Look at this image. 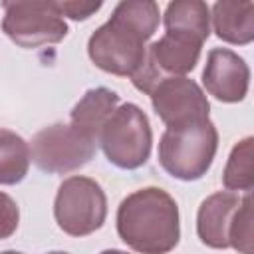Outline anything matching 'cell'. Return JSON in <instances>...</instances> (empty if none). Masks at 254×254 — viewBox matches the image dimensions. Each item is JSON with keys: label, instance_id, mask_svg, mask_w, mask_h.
<instances>
[{"label": "cell", "instance_id": "obj_8", "mask_svg": "<svg viewBox=\"0 0 254 254\" xmlns=\"http://www.w3.org/2000/svg\"><path fill=\"white\" fill-rule=\"evenodd\" d=\"M202 42L181 34L167 32L159 42L149 46L147 62L141 71L131 79L139 91L153 93V89L167 77H183L190 69H194L200 56Z\"/></svg>", "mask_w": 254, "mask_h": 254}, {"label": "cell", "instance_id": "obj_10", "mask_svg": "<svg viewBox=\"0 0 254 254\" xmlns=\"http://www.w3.org/2000/svg\"><path fill=\"white\" fill-rule=\"evenodd\" d=\"M248 81L250 69L238 54L226 48H214L208 52L202 83L210 95L224 103L242 101L248 91Z\"/></svg>", "mask_w": 254, "mask_h": 254}, {"label": "cell", "instance_id": "obj_6", "mask_svg": "<svg viewBox=\"0 0 254 254\" xmlns=\"http://www.w3.org/2000/svg\"><path fill=\"white\" fill-rule=\"evenodd\" d=\"M2 30L20 48L58 44L67 34L58 2H2Z\"/></svg>", "mask_w": 254, "mask_h": 254}, {"label": "cell", "instance_id": "obj_14", "mask_svg": "<svg viewBox=\"0 0 254 254\" xmlns=\"http://www.w3.org/2000/svg\"><path fill=\"white\" fill-rule=\"evenodd\" d=\"M165 28L167 32H181L204 42L210 34V16L208 6L200 0H177L171 2L165 10Z\"/></svg>", "mask_w": 254, "mask_h": 254}, {"label": "cell", "instance_id": "obj_18", "mask_svg": "<svg viewBox=\"0 0 254 254\" xmlns=\"http://www.w3.org/2000/svg\"><path fill=\"white\" fill-rule=\"evenodd\" d=\"M64 16L71 20H85L101 8V2H58Z\"/></svg>", "mask_w": 254, "mask_h": 254}, {"label": "cell", "instance_id": "obj_13", "mask_svg": "<svg viewBox=\"0 0 254 254\" xmlns=\"http://www.w3.org/2000/svg\"><path fill=\"white\" fill-rule=\"evenodd\" d=\"M214 32L228 44L254 42V2L246 0H222L212 6Z\"/></svg>", "mask_w": 254, "mask_h": 254}, {"label": "cell", "instance_id": "obj_15", "mask_svg": "<svg viewBox=\"0 0 254 254\" xmlns=\"http://www.w3.org/2000/svg\"><path fill=\"white\" fill-rule=\"evenodd\" d=\"M222 183L228 190H244L254 200V137L238 141L226 161Z\"/></svg>", "mask_w": 254, "mask_h": 254}, {"label": "cell", "instance_id": "obj_19", "mask_svg": "<svg viewBox=\"0 0 254 254\" xmlns=\"http://www.w3.org/2000/svg\"><path fill=\"white\" fill-rule=\"evenodd\" d=\"M4 200V228H2V236H8L16 226H18V208L12 204L8 194H2Z\"/></svg>", "mask_w": 254, "mask_h": 254}, {"label": "cell", "instance_id": "obj_20", "mask_svg": "<svg viewBox=\"0 0 254 254\" xmlns=\"http://www.w3.org/2000/svg\"><path fill=\"white\" fill-rule=\"evenodd\" d=\"M101 254H127V252H123V250H103Z\"/></svg>", "mask_w": 254, "mask_h": 254}, {"label": "cell", "instance_id": "obj_12", "mask_svg": "<svg viewBox=\"0 0 254 254\" xmlns=\"http://www.w3.org/2000/svg\"><path fill=\"white\" fill-rule=\"evenodd\" d=\"M119 95L107 87L89 89L71 109V125L77 127L83 135L99 143L101 131L109 117L115 113Z\"/></svg>", "mask_w": 254, "mask_h": 254}, {"label": "cell", "instance_id": "obj_22", "mask_svg": "<svg viewBox=\"0 0 254 254\" xmlns=\"http://www.w3.org/2000/svg\"><path fill=\"white\" fill-rule=\"evenodd\" d=\"M50 254H67V252H50Z\"/></svg>", "mask_w": 254, "mask_h": 254}, {"label": "cell", "instance_id": "obj_2", "mask_svg": "<svg viewBox=\"0 0 254 254\" xmlns=\"http://www.w3.org/2000/svg\"><path fill=\"white\" fill-rule=\"evenodd\" d=\"M117 232L141 254H167L179 242V206L163 189L135 190L119 204Z\"/></svg>", "mask_w": 254, "mask_h": 254}, {"label": "cell", "instance_id": "obj_21", "mask_svg": "<svg viewBox=\"0 0 254 254\" xmlns=\"http://www.w3.org/2000/svg\"><path fill=\"white\" fill-rule=\"evenodd\" d=\"M2 254H22V252H12V250H6V252H2Z\"/></svg>", "mask_w": 254, "mask_h": 254}, {"label": "cell", "instance_id": "obj_5", "mask_svg": "<svg viewBox=\"0 0 254 254\" xmlns=\"http://www.w3.org/2000/svg\"><path fill=\"white\" fill-rule=\"evenodd\" d=\"M54 214L58 226L69 236H85L101 228L107 214L103 189L87 177L65 179L56 194Z\"/></svg>", "mask_w": 254, "mask_h": 254}, {"label": "cell", "instance_id": "obj_7", "mask_svg": "<svg viewBox=\"0 0 254 254\" xmlns=\"http://www.w3.org/2000/svg\"><path fill=\"white\" fill-rule=\"evenodd\" d=\"M95 141L71 123H54L32 137V161L46 173H69L87 165L95 153Z\"/></svg>", "mask_w": 254, "mask_h": 254}, {"label": "cell", "instance_id": "obj_11", "mask_svg": "<svg viewBox=\"0 0 254 254\" xmlns=\"http://www.w3.org/2000/svg\"><path fill=\"white\" fill-rule=\"evenodd\" d=\"M238 206L240 198L228 190H220L204 198L196 216V232L200 242L210 248H228L230 222Z\"/></svg>", "mask_w": 254, "mask_h": 254}, {"label": "cell", "instance_id": "obj_16", "mask_svg": "<svg viewBox=\"0 0 254 254\" xmlns=\"http://www.w3.org/2000/svg\"><path fill=\"white\" fill-rule=\"evenodd\" d=\"M0 183L2 185H14L20 183L26 173H28V165L32 159V151L26 145V141L8 131L2 129L0 131Z\"/></svg>", "mask_w": 254, "mask_h": 254}, {"label": "cell", "instance_id": "obj_9", "mask_svg": "<svg viewBox=\"0 0 254 254\" xmlns=\"http://www.w3.org/2000/svg\"><path fill=\"white\" fill-rule=\"evenodd\" d=\"M153 109L167 129L185 127L208 119V99L202 89L187 77H167L151 93Z\"/></svg>", "mask_w": 254, "mask_h": 254}, {"label": "cell", "instance_id": "obj_1", "mask_svg": "<svg viewBox=\"0 0 254 254\" xmlns=\"http://www.w3.org/2000/svg\"><path fill=\"white\" fill-rule=\"evenodd\" d=\"M159 26V6L151 0H129L117 4L113 16L99 26L87 44L91 62L115 75L131 79L147 62V40Z\"/></svg>", "mask_w": 254, "mask_h": 254}, {"label": "cell", "instance_id": "obj_3", "mask_svg": "<svg viewBox=\"0 0 254 254\" xmlns=\"http://www.w3.org/2000/svg\"><path fill=\"white\" fill-rule=\"evenodd\" d=\"M216 147L218 133L210 119L167 129L159 143V163L175 179L196 181L208 171Z\"/></svg>", "mask_w": 254, "mask_h": 254}, {"label": "cell", "instance_id": "obj_17", "mask_svg": "<svg viewBox=\"0 0 254 254\" xmlns=\"http://www.w3.org/2000/svg\"><path fill=\"white\" fill-rule=\"evenodd\" d=\"M230 246L240 254H254V200L244 198L236 208L230 232H228Z\"/></svg>", "mask_w": 254, "mask_h": 254}, {"label": "cell", "instance_id": "obj_4", "mask_svg": "<svg viewBox=\"0 0 254 254\" xmlns=\"http://www.w3.org/2000/svg\"><path fill=\"white\" fill-rule=\"evenodd\" d=\"M151 125L135 103H123L105 123L99 145L109 163L119 169H137L147 163L151 153Z\"/></svg>", "mask_w": 254, "mask_h": 254}]
</instances>
